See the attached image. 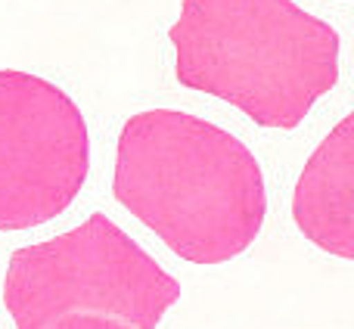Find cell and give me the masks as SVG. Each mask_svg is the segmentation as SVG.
Instances as JSON below:
<instances>
[{
  "instance_id": "6da1fadb",
  "label": "cell",
  "mask_w": 354,
  "mask_h": 329,
  "mask_svg": "<svg viewBox=\"0 0 354 329\" xmlns=\"http://www.w3.org/2000/svg\"><path fill=\"white\" fill-rule=\"evenodd\" d=\"M112 193L189 264L243 255L268 214L264 174L249 147L174 109H149L124 122Z\"/></svg>"
},
{
  "instance_id": "7a4b0ae2",
  "label": "cell",
  "mask_w": 354,
  "mask_h": 329,
  "mask_svg": "<svg viewBox=\"0 0 354 329\" xmlns=\"http://www.w3.org/2000/svg\"><path fill=\"white\" fill-rule=\"evenodd\" d=\"M183 87L292 131L339 81V35L292 0H183L171 25Z\"/></svg>"
},
{
  "instance_id": "3957f363",
  "label": "cell",
  "mask_w": 354,
  "mask_h": 329,
  "mask_svg": "<svg viewBox=\"0 0 354 329\" xmlns=\"http://www.w3.org/2000/svg\"><path fill=\"white\" fill-rule=\"evenodd\" d=\"M177 299L174 276L100 212L62 236L16 249L3 280L16 329H47L66 317L156 329Z\"/></svg>"
},
{
  "instance_id": "277c9868",
  "label": "cell",
  "mask_w": 354,
  "mask_h": 329,
  "mask_svg": "<svg viewBox=\"0 0 354 329\" xmlns=\"http://www.w3.org/2000/svg\"><path fill=\"white\" fill-rule=\"evenodd\" d=\"M91 171L81 109L56 84L0 68V230H28L62 214Z\"/></svg>"
},
{
  "instance_id": "5b68a950",
  "label": "cell",
  "mask_w": 354,
  "mask_h": 329,
  "mask_svg": "<svg viewBox=\"0 0 354 329\" xmlns=\"http://www.w3.org/2000/svg\"><path fill=\"white\" fill-rule=\"evenodd\" d=\"M295 227L330 255L354 258V115L308 159L292 196Z\"/></svg>"
},
{
  "instance_id": "8992f818",
  "label": "cell",
  "mask_w": 354,
  "mask_h": 329,
  "mask_svg": "<svg viewBox=\"0 0 354 329\" xmlns=\"http://www.w3.org/2000/svg\"><path fill=\"white\" fill-rule=\"evenodd\" d=\"M47 329H131V326L106 320V317H66V320H56Z\"/></svg>"
}]
</instances>
